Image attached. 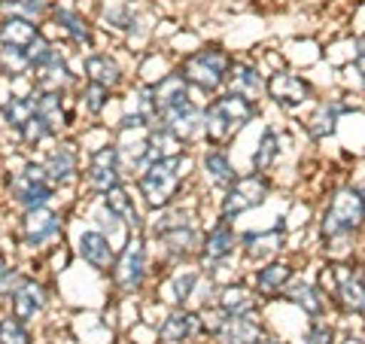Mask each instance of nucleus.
Masks as SVG:
<instances>
[{"label":"nucleus","instance_id":"9b49d317","mask_svg":"<svg viewBox=\"0 0 365 344\" xmlns=\"http://www.w3.org/2000/svg\"><path fill=\"white\" fill-rule=\"evenodd\" d=\"M43 31L49 37L61 40L64 46H71L76 55L91 52L101 46V31L95 28V21L86 9L76 6V0H55L49 9V19L43 21Z\"/></svg>","mask_w":365,"mask_h":344},{"label":"nucleus","instance_id":"79ce46f5","mask_svg":"<svg viewBox=\"0 0 365 344\" xmlns=\"http://www.w3.org/2000/svg\"><path fill=\"white\" fill-rule=\"evenodd\" d=\"M338 338H341V329L329 317L307 320L302 329V344H338Z\"/></svg>","mask_w":365,"mask_h":344},{"label":"nucleus","instance_id":"a211bd4d","mask_svg":"<svg viewBox=\"0 0 365 344\" xmlns=\"http://www.w3.org/2000/svg\"><path fill=\"white\" fill-rule=\"evenodd\" d=\"M287 250H289V228L283 220H277L268 228H244L241 232V265L244 268L277 259Z\"/></svg>","mask_w":365,"mask_h":344},{"label":"nucleus","instance_id":"c85d7f7f","mask_svg":"<svg viewBox=\"0 0 365 344\" xmlns=\"http://www.w3.org/2000/svg\"><path fill=\"white\" fill-rule=\"evenodd\" d=\"M153 332L158 344H186L201 338L198 308H168Z\"/></svg>","mask_w":365,"mask_h":344},{"label":"nucleus","instance_id":"4468645a","mask_svg":"<svg viewBox=\"0 0 365 344\" xmlns=\"http://www.w3.org/2000/svg\"><path fill=\"white\" fill-rule=\"evenodd\" d=\"M201 235H204L201 220L153 235L150 244H153V250H155L162 271H165V268H174V265H186V262H198Z\"/></svg>","mask_w":365,"mask_h":344},{"label":"nucleus","instance_id":"5fc2aeb1","mask_svg":"<svg viewBox=\"0 0 365 344\" xmlns=\"http://www.w3.org/2000/svg\"><path fill=\"white\" fill-rule=\"evenodd\" d=\"M362 271H365V262H362Z\"/></svg>","mask_w":365,"mask_h":344},{"label":"nucleus","instance_id":"393cba45","mask_svg":"<svg viewBox=\"0 0 365 344\" xmlns=\"http://www.w3.org/2000/svg\"><path fill=\"white\" fill-rule=\"evenodd\" d=\"M350 95H319L311 110L304 116V134L311 141H326V137H335L341 128V119L353 113V104L347 101Z\"/></svg>","mask_w":365,"mask_h":344},{"label":"nucleus","instance_id":"cd10ccee","mask_svg":"<svg viewBox=\"0 0 365 344\" xmlns=\"http://www.w3.org/2000/svg\"><path fill=\"white\" fill-rule=\"evenodd\" d=\"M280 302L292 305L295 311H299L304 320H317V317H329V299L323 293V286H319L314 278H307V274H295L292 283L283 290Z\"/></svg>","mask_w":365,"mask_h":344},{"label":"nucleus","instance_id":"f3484780","mask_svg":"<svg viewBox=\"0 0 365 344\" xmlns=\"http://www.w3.org/2000/svg\"><path fill=\"white\" fill-rule=\"evenodd\" d=\"M49 305H52V286L46 283L37 271H25L21 280L13 286V293H9L4 308L9 314H16L19 320H25V323H37V320L49 311Z\"/></svg>","mask_w":365,"mask_h":344},{"label":"nucleus","instance_id":"603ef678","mask_svg":"<svg viewBox=\"0 0 365 344\" xmlns=\"http://www.w3.org/2000/svg\"><path fill=\"white\" fill-rule=\"evenodd\" d=\"M128 344H143V341H128Z\"/></svg>","mask_w":365,"mask_h":344},{"label":"nucleus","instance_id":"5701e85b","mask_svg":"<svg viewBox=\"0 0 365 344\" xmlns=\"http://www.w3.org/2000/svg\"><path fill=\"white\" fill-rule=\"evenodd\" d=\"M143 9H146L143 0H91L88 16L101 34L122 40L134 28V21L140 19Z\"/></svg>","mask_w":365,"mask_h":344},{"label":"nucleus","instance_id":"f03ea898","mask_svg":"<svg viewBox=\"0 0 365 344\" xmlns=\"http://www.w3.org/2000/svg\"><path fill=\"white\" fill-rule=\"evenodd\" d=\"M192 180H195V150H186L168 158H155L131 183L143 208L158 211L195 192Z\"/></svg>","mask_w":365,"mask_h":344},{"label":"nucleus","instance_id":"aec40b11","mask_svg":"<svg viewBox=\"0 0 365 344\" xmlns=\"http://www.w3.org/2000/svg\"><path fill=\"white\" fill-rule=\"evenodd\" d=\"M299 262L289 259L287 253L277 256V259H268V262H259V265L247 268V280L250 286L256 290V295L262 299V305L268 302H280L283 290L292 283V278L299 274Z\"/></svg>","mask_w":365,"mask_h":344},{"label":"nucleus","instance_id":"37998d69","mask_svg":"<svg viewBox=\"0 0 365 344\" xmlns=\"http://www.w3.org/2000/svg\"><path fill=\"white\" fill-rule=\"evenodd\" d=\"M0 344H34L31 323L19 320L16 314H9L4 308L0 311Z\"/></svg>","mask_w":365,"mask_h":344},{"label":"nucleus","instance_id":"6e6552de","mask_svg":"<svg viewBox=\"0 0 365 344\" xmlns=\"http://www.w3.org/2000/svg\"><path fill=\"white\" fill-rule=\"evenodd\" d=\"M259 107L241 95L232 91H220L210 101H204V143L210 146H232L241 131H247L256 122Z\"/></svg>","mask_w":365,"mask_h":344},{"label":"nucleus","instance_id":"ddd939ff","mask_svg":"<svg viewBox=\"0 0 365 344\" xmlns=\"http://www.w3.org/2000/svg\"><path fill=\"white\" fill-rule=\"evenodd\" d=\"M40 162L55 189L73 192L79 186V174H83V165H86V146L79 143V137L64 134L40 153Z\"/></svg>","mask_w":365,"mask_h":344},{"label":"nucleus","instance_id":"c756f323","mask_svg":"<svg viewBox=\"0 0 365 344\" xmlns=\"http://www.w3.org/2000/svg\"><path fill=\"white\" fill-rule=\"evenodd\" d=\"M283 150H287V134H283L277 125H265L253 146V153H250V171L274 177L283 162Z\"/></svg>","mask_w":365,"mask_h":344},{"label":"nucleus","instance_id":"c03bdc74","mask_svg":"<svg viewBox=\"0 0 365 344\" xmlns=\"http://www.w3.org/2000/svg\"><path fill=\"white\" fill-rule=\"evenodd\" d=\"M21 274H25V268H21L19 262L9 256L4 247H0V305H6L9 293H13V286L21 280Z\"/></svg>","mask_w":365,"mask_h":344},{"label":"nucleus","instance_id":"bb28decb","mask_svg":"<svg viewBox=\"0 0 365 344\" xmlns=\"http://www.w3.org/2000/svg\"><path fill=\"white\" fill-rule=\"evenodd\" d=\"M265 86H268V71L259 64V59H250V55H235L232 71L225 79V91L232 95H241L253 104L265 101Z\"/></svg>","mask_w":365,"mask_h":344},{"label":"nucleus","instance_id":"ea45409f","mask_svg":"<svg viewBox=\"0 0 365 344\" xmlns=\"http://www.w3.org/2000/svg\"><path fill=\"white\" fill-rule=\"evenodd\" d=\"M146 146H150V158L155 162V158H168V156H177V153H186L189 146L180 141V137L165 128L162 122H150V131H146Z\"/></svg>","mask_w":365,"mask_h":344},{"label":"nucleus","instance_id":"a19ab883","mask_svg":"<svg viewBox=\"0 0 365 344\" xmlns=\"http://www.w3.org/2000/svg\"><path fill=\"white\" fill-rule=\"evenodd\" d=\"M34 262H37L40 268H46L49 274H55V278H58V274L71 271V265L76 262V253H73V247L67 244V241H58V244L49 247V250H46V253H43L40 259H34Z\"/></svg>","mask_w":365,"mask_h":344},{"label":"nucleus","instance_id":"20e7f679","mask_svg":"<svg viewBox=\"0 0 365 344\" xmlns=\"http://www.w3.org/2000/svg\"><path fill=\"white\" fill-rule=\"evenodd\" d=\"M232 61H235L232 46H225L220 40H201L192 52L180 55L174 67L182 74V79L189 83V88L195 91V98L210 101L213 95H220V91L225 88Z\"/></svg>","mask_w":365,"mask_h":344},{"label":"nucleus","instance_id":"f704fd0d","mask_svg":"<svg viewBox=\"0 0 365 344\" xmlns=\"http://www.w3.org/2000/svg\"><path fill=\"white\" fill-rule=\"evenodd\" d=\"M265 332H268V326H265V317H262V308H259V311H250V314L228 317L225 326L220 329V335L210 344H256Z\"/></svg>","mask_w":365,"mask_h":344},{"label":"nucleus","instance_id":"7c9ffc66","mask_svg":"<svg viewBox=\"0 0 365 344\" xmlns=\"http://www.w3.org/2000/svg\"><path fill=\"white\" fill-rule=\"evenodd\" d=\"M216 305H220L228 317H237V314L259 311L262 299L256 295L253 286H250L247 271H244V274H237V278L220 283V290H216Z\"/></svg>","mask_w":365,"mask_h":344},{"label":"nucleus","instance_id":"f8f14e48","mask_svg":"<svg viewBox=\"0 0 365 344\" xmlns=\"http://www.w3.org/2000/svg\"><path fill=\"white\" fill-rule=\"evenodd\" d=\"M319 98L317 83L307 74L295 71V67H280V71L268 74V86H265V101L287 113V116H295L302 110H311V104Z\"/></svg>","mask_w":365,"mask_h":344},{"label":"nucleus","instance_id":"3c124183","mask_svg":"<svg viewBox=\"0 0 365 344\" xmlns=\"http://www.w3.org/2000/svg\"><path fill=\"white\" fill-rule=\"evenodd\" d=\"M356 186H359V192H362V198H365V180H362V183H356Z\"/></svg>","mask_w":365,"mask_h":344},{"label":"nucleus","instance_id":"4be33fe9","mask_svg":"<svg viewBox=\"0 0 365 344\" xmlns=\"http://www.w3.org/2000/svg\"><path fill=\"white\" fill-rule=\"evenodd\" d=\"M204 268L198 262H186V265H174L162 271L155 290L162 293L158 299L165 302V308H195V293L201 286Z\"/></svg>","mask_w":365,"mask_h":344},{"label":"nucleus","instance_id":"e433bc0d","mask_svg":"<svg viewBox=\"0 0 365 344\" xmlns=\"http://www.w3.org/2000/svg\"><path fill=\"white\" fill-rule=\"evenodd\" d=\"M13 141H16V146L21 153H28V156H40L46 146H49L52 141H58V134H55L49 125H46V119H40L37 113L21 125V128L13 134Z\"/></svg>","mask_w":365,"mask_h":344},{"label":"nucleus","instance_id":"f257e3e1","mask_svg":"<svg viewBox=\"0 0 365 344\" xmlns=\"http://www.w3.org/2000/svg\"><path fill=\"white\" fill-rule=\"evenodd\" d=\"M314 228L326 256L347 259L353 253L356 241L365 238V198L356 183L344 180L326 192V201L314 216Z\"/></svg>","mask_w":365,"mask_h":344},{"label":"nucleus","instance_id":"49530a36","mask_svg":"<svg viewBox=\"0 0 365 344\" xmlns=\"http://www.w3.org/2000/svg\"><path fill=\"white\" fill-rule=\"evenodd\" d=\"M338 344H365V335L362 332H341Z\"/></svg>","mask_w":365,"mask_h":344},{"label":"nucleus","instance_id":"1a4fd4ad","mask_svg":"<svg viewBox=\"0 0 365 344\" xmlns=\"http://www.w3.org/2000/svg\"><path fill=\"white\" fill-rule=\"evenodd\" d=\"M277 192V180L271 174H259V171H241L228 186L213 195L216 198V213L220 220H228V223H237L244 213L262 208V204H268V198Z\"/></svg>","mask_w":365,"mask_h":344},{"label":"nucleus","instance_id":"6ab92c4d","mask_svg":"<svg viewBox=\"0 0 365 344\" xmlns=\"http://www.w3.org/2000/svg\"><path fill=\"white\" fill-rule=\"evenodd\" d=\"M237 174H241V171H237L232 153H228V146L201 143L195 150V180H198L201 192L220 195Z\"/></svg>","mask_w":365,"mask_h":344},{"label":"nucleus","instance_id":"b1692460","mask_svg":"<svg viewBox=\"0 0 365 344\" xmlns=\"http://www.w3.org/2000/svg\"><path fill=\"white\" fill-rule=\"evenodd\" d=\"M71 247H73L76 259L83 262L86 268H91L95 274H101V278H107V274H110L113 259H116V250H119L104 232H101V228H95L91 223H86V226L76 228Z\"/></svg>","mask_w":365,"mask_h":344},{"label":"nucleus","instance_id":"0eeeda50","mask_svg":"<svg viewBox=\"0 0 365 344\" xmlns=\"http://www.w3.org/2000/svg\"><path fill=\"white\" fill-rule=\"evenodd\" d=\"M67 220H71V211L58 208V204H43V208L19 211L13 216V244H16V250L25 253L28 259H40L49 247L64 241Z\"/></svg>","mask_w":365,"mask_h":344},{"label":"nucleus","instance_id":"423d86ee","mask_svg":"<svg viewBox=\"0 0 365 344\" xmlns=\"http://www.w3.org/2000/svg\"><path fill=\"white\" fill-rule=\"evenodd\" d=\"M0 198L19 213L31 208H43V204H58L61 192L46 177L40 156L25 153L19 165L4 168V174H0Z\"/></svg>","mask_w":365,"mask_h":344},{"label":"nucleus","instance_id":"4c0bfd02","mask_svg":"<svg viewBox=\"0 0 365 344\" xmlns=\"http://www.w3.org/2000/svg\"><path fill=\"white\" fill-rule=\"evenodd\" d=\"M86 204V216H88V223L95 226V228H101L113 244L116 247H122V241L128 238V226H125L116 213H113L110 208L101 198H91V201H83Z\"/></svg>","mask_w":365,"mask_h":344},{"label":"nucleus","instance_id":"7ed1b4c3","mask_svg":"<svg viewBox=\"0 0 365 344\" xmlns=\"http://www.w3.org/2000/svg\"><path fill=\"white\" fill-rule=\"evenodd\" d=\"M319 286H323L329 311L341 320H359L365 323V271L359 259H332L326 256L317 268Z\"/></svg>","mask_w":365,"mask_h":344},{"label":"nucleus","instance_id":"473e14b6","mask_svg":"<svg viewBox=\"0 0 365 344\" xmlns=\"http://www.w3.org/2000/svg\"><path fill=\"white\" fill-rule=\"evenodd\" d=\"M71 98H73V104L79 110V116L91 125V122H104L110 104L119 95L116 91H110V88H104V86H98V83H91V79H83V83L73 88Z\"/></svg>","mask_w":365,"mask_h":344},{"label":"nucleus","instance_id":"a18cd8bd","mask_svg":"<svg viewBox=\"0 0 365 344\" xmlns=\"http://www.w3.org/2000/svg\"><path fill=\"white\" fill-rule=\"evenodd\" d=\"M225 320H228V314L222 311L216 302H210V305H204V308H198V323H201V338L204 341H213L216 335H220V329L225 326Z\"/></svg>","mask_w":365,"mask_h":344},{"label":"nucleus","instance_id":"412c9836","mask_svg":"<svg viewBox=\"0 0 365 344\" xmlns=\"http://www.w3.org/2000/svg\"><path fill=\"white\" fill-rule=\"evenodd\" d=\"M31 101H34V113L40 119H46V125L64 137V134H73L79 128V110L73 104V98L67 91H49V88H31Z\"/></svg>","mask_w":365,"mask_h":344},{"label":"nucleus","instance_id":"2eb2a0df","mask_svg":"<svg viewBox=\"0 0 365 344\" xmlns=\"http://www.w3.org/2000/svg\"><path fill=\"white\" fill-rule=\"evenodd\" d=\"M241 256V228L228 220H213L204 226V235H201V250H198V265L204 271H213L220 265H228Z\"/></svg>","mask_w":365,"mask_h":344},{"label":"nucleus","instance_id":"a878e982","mask_svg":"<svg viewBox=\"0 0 365 344\" xmlns=\"http://www.w3.org/2000/svg\"><path fill=\"white\" fill-rule=\"evenodd\" d=\"M155 122H162L165 128L174 131L189 150H198L204 143V101L201 98H189L186 104L155 116Z\"/></svg>","mask_w":365,"mask_h":344},{"label":"nucleus","instance_id":"dca6fc26","mask_svg":"<svg viewBox=\"0 0 365 344\" xmlns=\"http://www.w3.org/2000/svg\"><path fill=\"white\" fill-rule=\"evenodd\" d=\"M76 64H79V76L83 79H91V83L116 91V95L131 83L128 67H125L122 55L116 49H104V46H98V49H91V52L76 55Z\"/></svg>","mask_w":365,"mask_h":344},{"label":"nucleus","instance_id":"c9c22d12","mask_svg":"<svg viewBox=\"0 0 365 344\" xmlns=\"http://www.w3.org/2000/svg\"><path fill=\"white\" fill-rule=\"evenodd\" d=\"M34 116V101H31V91H13L9 88L4 98H0V125L16 134L21 125Z\"/></svg>","mask_w":365,"mask_h":344},{"label":"nucleus","instance_id":"9d476101","mask_svg":"<svg viewBox=\"0 0 365 344\" xmlns=\"http://www.w3.org/2000/svg\"><path fill=\"white\" fill-rule=\"evenodd\" d=\"M128 183L122 174V153H119V143L107 137L101 141L98 146H88L86 150V165H83V174H79V201H91V198H101L107 195L110 189Z\"/></svg>","mask_w":365,"mask_h":344},{"label":"nucleus","instance_id":"39448f33","mask_svg":"<svg viewBox=\"0 0 365 344\" xmlns=\"http://www.w3.org/2000/svg\"><path fill=\"white\" fill-rule=\"evenodd\" d=\"M107 283L119 302L140 299L146 293V286L153 283V244L146 232H128V238L116 250Z\"/></svg>","mask_w":365,"mask_h":344},{"label":"nucleus","instance_id":"2f4dec72","mask_svg":"<svg viewBox=\"0 0 365 344\" xmlns=\"http://www.w3.org/2000/svg\"><path fill=\"white\" fill-rule=\"evenodd\" d=\"M101 201L119 216V220L128 226V232H143V223H146V208L140 204L134 192V183H122V186L110 189L107 195H101Z\"/></svg>","mask_w":365,"mask_h":344},{"label":"nucleus","instance_id":"de8ad7c7","mask_svg":"<svg viewBox=\"0 0 365 344\" xmlns=\"http://www.w3.org/2000/svg\"><path fill=\"white\" fill-rule=\"evenodd\" d=\"M353 52H356V59H365V31L353 34Z\"/></svg>","mask_w":365,"mask_h":344},{"label":"nucleus","instance_id":"864d4df0","mask_svg":"<svg viewBox=\"0 0 365 344\" xmlns=\"http://www.w3.org/2000/svg\"><path fill=\"white\" fill-rule=\"evenodd\" d=\"M362 335H365V323H362Z\"/></svg>","mask_w":365,"mask_h":344},{"label":"nucleus","instance_id":"58836bf2","mask_svg":"<svg viewBox=\"0 0 365 344\" xmlns=\"http://www.w3.org/2000/svg\"><path fill=\"white\" fill-rule=\"evenodd\" d=\"M43 34V25L25 16H0V43L31 46Z\"/></svg>","mask_w":365,"mask_h":344},{"label":"nucleus","instance_id":"09e8293b","mask_svg":"<svg viewBox=\"0 0 365 344\" xmlns=\"http://www.w3.org/2000/svg\"><path fill=\"white\" fill-rule=\"evenodd\" d=\"M256 344H289V341H287V338H280V335H274V332L268 329L265 335H262V338H259Z\"/></svg>","mask_w":365,"mask_h":344},{"label":"nucleus","instance_id":"8fccbe9b","mask_svg":"<svg viewBox=\"0 0 365 344\" xmlns=\"http://www.w3.org/2000/svg\"><path fill=\"white\" fill-rule=\"evenodd\" d=\"M186 344H210V341H204V338H195V341H186Z\"/></svg>","mask_w":365,"mask_h":344},{"label":"nucleus","instance_id":"72a5a7b5","mask_svg":"<svg viewBox=\"0 0 365 344\" xmlns=\"http://www.w3.org/2000/svg\"><path fill=\"white\" fill-rule=\"evenodd\" d=\"M189 98H195V91L189 88V83L182 79V74L177 71V67H170L165 76H158L155 83H153V107H155V116H162V113L174 110L180 104H186Z\"/></svg>","mask_w":365,"mask_h":344}]
</instances>
